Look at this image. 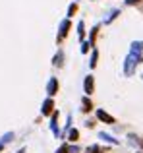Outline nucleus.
<instances>
[{
    "mask_svg": "<svg viewBox=\"0 0 143 153\" xmlns=\"http://www.w3.org/2000/svg\"><path fill=\"white\" fill-rule=\"evenodd\" d=\"M141 60V54H136V52H130L128 58H126V64H124V74L126 76H132L133 74V68H136V64Z\"/></svg>",
    "mask_w": 143,
    "mask_h": 153,
    "instance_id": "nucleus-1",
    "label": "nucleus"
},
{
    "mask_svg": "<svg viewBox=\"0 0 143 153\" xmlns=\"http://www.w3.org/2000/svg\"><path fill=\"white\" fill-rule=\"evenodd\" d=\"M97 118H101L102 122H106V124H114V118L110 114H106L102 108H97Z\"/></svg>",
    "mask_w": 143,
    "mask_h": 153,
    "instance_id": "nucleus-2",
    "label": "nucleus"
},
{
    "mask_svg": "<svg viewBox=\"0 0 143 153\" xmlns=\"http://www.w3.org/2000/svg\"><path fill=\"white\" fill-rule=\"evenodd\" d=\"M68 29H70V22L68 19H64L62 22V25H60V33H58V41H62V39L68 35Z\"/></svg>",
    "mask_w": 143,
    "mask_h": 153,
    "instance_id": "nucleus-3",
    "label": "nucleus"
},
{
    "mask_svg": "<svg viewBox=\"0 0 143 153\" xmlns=\"http://www.w3.org/2000/svg\"><path fill=\"white\" fill-rule=\"evenodd\" d=\"M52 107H54V105H52V99H46V101L43 103V114L49 116L50 112H52Z\"/></svg>",
    "mask_w": 143,
    "mask_h": 153,
    "instance_id": "nucleus-4",
    "label": "nucleus"
},
{
    "mask_svg": "<svg viewBox=\"0 0 143 153\" xmlns=\"http://www.w3.org/2000/svg\"><path fill=\"white\" fill-rule=\"evenodd\" d=\"M46 89H49L50 95H54V93L58 91V82H56V78H50V82H49V85H46Z\"/></svg>",
    "mask_w": 143,
    "mask_h": 153,
    "instance_id": "nucleus-5",
    "label": "nucleus"
},
{
    "mask_svg": "<svg viewBox=\"0 0 143 153\" xmlns=\"http://www.w3.org/2000/svg\"><path fill=\"white\" fill-rule=\"evenodd\" d=\"M85 93H93V76L85 78Z\"/></svg>",
    "mask_w": 143,
    "mask_h": 153,
    "instance_id": "nucleus-6",
    "label": "nucleus"
},
{
    "mask_svg": "<svg viewBox=\"0 0 143 153\" xmlns=\"http://www.w3.org/2000/svg\"><path fill=\"white\" fill-rule=\"evenodd\" d=\"M141 51H143V43H141V41H133V43H132V51H130V52H136V54H139Z\"/></svg>",
    "mask_w": 143,
    "mask_h": 153,
    "instance_id": "nucleus-7",
    "label": "nucleus"
},
{
    "mask_svg": "<svg viewBox=\"0 0 143 153\" xmlns=\"http://www.w3.org/2000/svg\"><path fill=\"white\" fill-rule=\"evenodd\" d=\"M56 118H58V114L54 112V116H52V122H50V128H52V132H54V134H58V124H56Z\"/></svg>",
    "mask_w": 143,
    "mask_h": 153,
    "instance_id": "nucleus-8",
    "label": "nucleus"
},
{
    "mask_svg": "<svg viewBox=\"0 0 143 153\" xmlns=\"http://www.w3.org/2000/svg\"><path fill=\"white\" fill-rule=\"evenodd\" d=\"M99 136H101V138H102V140H106V142H112V143H118V142H116V140H114V138H112V136H108V134H105V132H101V134H99Z\"/></svg>",
    "mask_w": 143,
    "mask_h": 153,
    "instance_id": "nucleus-9",
    "label": "nucleus"
},
{
    "mask_svg": "<svg viewBox=\"0 0 143 153\" xmlns=\"http://www.w3.org/2000/svg\"><path fill=\"white\" fill-rule=\"evenodd\" d=\"M81 103H83V111H85V112H89V111H91V101H89V99L85 97V99H83Z\"/></svg>",
    "mask_w": 143,
    "mask_h": 153,
    "instance_id": "nucleus-10",
    "label": "nucleus"
},
{
    "mask_svg": "<svg viewBox=\"0 0 143 153\" xmlns=\"http://www.w3.org/2000/svg\"><path fill=\"white\" fill-rule=\"evenodd\" d=\"M12 140H14V134H12V132H8L6 136H2V143H8V142H12Z\"/></svg>",
    "mask_w": 143,
    "mask_h": 153,
    "instance_id": "nucleus-11",
    "label": "nucleus"
},
{
    "mask_svg": "<svg viewBox=\"0 0 143 153\" xmlns=\"http://www.w3.org/2000/svg\"><path fill=\"white\" fill-rule=\"evenodd\" d=\"M54 66H62V52H58L54 56Z\"/></svg>",
    "mask_w": 143,
    "mask_h": 153,
    "instance_id": "nucleus-12",
    "label": "nucleus"
},
{
    "mask_svg": "<svg viewBox=\"0 0 143 153\" xmlns=\"http://www.w3.org/2000/svg\"><path fill=\"white\" fill-rule=\"evenodd\" d=\"M97 58H99V54H97V51H95V52H93V56H91V68L97 66Z\"/></svg>",
    "mask_w": 143,
    "mask_h": 153,
    "instance_id": "nucleus-13",
    "label": "nucleus"
},
{
    "mask_svg": "<svg viewBox=\"0 0 143 153\" xmlns=\"http://www.w3.org/2000/svg\"><path fill=\"white\" fill-rule=\"evenodd\" d=\"M77 29H79V39H83V35H85V27H83V23H79Z\"/></svg>",
    "mask_w": 143,
    "mask_h": 153,
    "instance_id": "nucleus-14",
    "label": "nucleus"
},
{
    "mask_svg": "<svg viewBox=\"0 0 143 153\" xmlns=\"http://www.w3.org/2000/svg\"><path fill=\"white\" fill-rule=\"evenodd\" d=\"M77 130H70V140H77Z\"/></svg>",
    "mask_w": 143,
    "mask_h": 153,
    "instance_id": "nucleus-15",
    "label": "nucleus"
},
{
    "mask_svg": "<svg viewBox=\"0 0 143 153\" xmlns=\"http://www.w3.org/2000/svg\"><path fill=\"white\" fill-rule=\"evenodd\" d=\"M74 12H75V4H72L70 10H68V16H74Z\"/></svg>",
    "mask_w": 143,
    "mask_h": 153,
    "instance_id": "nucleus-16",
    "label": "nucleus"
},
{
    "mask_svg": "<svg viewBox=\"0 0 143 153\" xmlns=\"http://www.w3.org/2000/svg\"><path fill=\"white\" fill-rule=\"evenodd\" d=\"M68 151H70V149H68V147H66V146H62V147H60V149H58L56 153H68Z\"/></svg>",
    "mask_w": 143,
    "mask_h": 153,
    "instance_id": "nucleus-17",
    "label": "nucleus"
},
{
    "mask_svg": "<svg viewBox=\"0 0 143 153\" xmlns=\"http://www.w3.org/2000/svg\"><path fill=\"white\" fill-rule=\"evenodd\" d=\"M137 0H126V4H136Z\"/></svg>",
    "mask_w": 143,
    "mask_h": 153,
    "instance_id": "nucleus-18",
    "label": "nucleus"
},
{
    "mask_svg": "<svg viewBox=\"0 0 143 153\" xmlns=\"http://www.w3.org/2000/svg\"><path fill=\"white\" fill-rule=\"evenodd\" d=\"M2 149H4V143H2V142H0V151H2Z\"/></svg>",
    "mask_w": 143,
    "mask_h": 153,
    "instance_id": "nucleus-19",
    "label": "nucleus"
},
{
    "mask_svg": "<svg viewBox=\"0 0 143 153\" xmlns=\"http://www.w3.org/2000/svg\"><path fill=\"white\" fill-rule=\"evenodd\" d=\"M18 153H25V149H19V151H18Z\"/></svg>",
    "mask_w": 143,
    "mask_h": 153,
    "instance_id": "nucleus-20",
    "label": "nucleus"
}]
</instances>
